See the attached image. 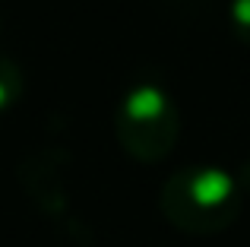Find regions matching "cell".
<instances>
[{
    "mask_svg": "<svg viewBox=\"0 0 250 247\" xmlns=\"http://www.w3.org/2000/svg\"><path fill=\"white\" fill-rule=\"evenodd\" d=\"M241 206L238 178L219 165L177 168L159 193L162 216L184 235H219L241 216Z\"/></svg>",
    "mask_w": 250,
    "mask_h": 247,
    "instance_id": "1",
    "label": "cell"
},
{
    "mask_svg": "<svg viewBox=\"0 0 250 247\" xmlns=\"http://www.w3.org/2000/svg\"><path fill=\"white\" fill-rule=\"evenodd\" d=\"M114 136L136 162L155 165L168 159L181 136V111L174 95L155 80L130 82L114 108Z\"/></svg>",
    "mask_w": 250,
    "mask_h": 247,
    "instance_id": "2",
    "label": "cell"
},
{
    "mask_svg": "<svg viewBox=\"0 0 250 247\" xmlns=\"http://www.w3.org/2000/svg\"><path fill=\"white\" fill-rule=\"evenodd\" d=\"M19 95H22V70L13 57L0 54V114L16 105Z\"/></svg>",
    "mask_w": 250,
    "mask_h": 247,
    "instance_id": "3",
    "label": "cell"
},
{
    "mask_svg": "<svg viewBox=\"0 0 250 247\" xmlns=\"http://www.w3.org/2000/svg\"><path fill=\"white\" fill-rule=\"evenodd\" d=\"M228 29L250 48V0H228Z\"/></svg>",
    "mask_w": 250,
    "mask_h": 247,
    "instance_id": "4",
    "label": "cell"
},
{
    "mask_svg": "<svg viewBox=\"0 0 250 247\" xmlns=\"http://www.w3.org/2000/svg\"><path fill=\"white\" fill-rule=\"evenodd\" d=\"M234 178H238V187H241V193L247 197V193H250V162H247L244 168H241V174H234Z\"/></svg>",
    "mask_w": 250,
    "mask_h": 247,
    "instance_id": "5",
    "label": "cell"
}]
</instances>
